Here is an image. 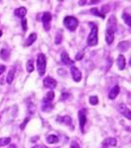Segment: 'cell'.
Returning <instances> with one entry per match:
<instances>
[{
    "instance_id": "cell-1",
    "label": "cell",
    "mask_w": 131,
    "mask_h": 148,
    "mask_svg": "<svg viewBox=\"0 0 131 148\" xmlns=\"http://www.w3.org/2000/svg\"><path fill=\"white\" fill-rule=\"evenodd\" d=\"M63 25L65 26L69 31L73 32V31H75L76 29H77L78 25H79V21H78L77 18L73 17V16H66V17L64 18Z\"/></svg>"
},
{
    "instance_id": "cell-2",
    "label": "cell",
    "mask_w": 131,
    "mask_h": 148,
    "mask_svg": "<svg viewBox=\"0 0 131 148\" xmlns=\"http://www.w3.org/2000/svg\"><path fill=\"white\" fill-rule=\"evenodd\" d=\"M46 56L44 53H40L38 56L37 59V68L39 71L40 76H44L46 73Z\"/></svg>"
},
{
    "instance_id": "cell-3",
    "label": "cell",
    "mask_w": 131,
    "mask_h": 148,
    "mask_svg": "<svg viewBox=\"0 0 131 148\" xmlns=\"http://www.w3.org/2000/svg\"><path fill=\"white\" fill-rule=\"evenodd\" d=\"M98 27L96 25L93 24V28L91 30V33L90 35L88 36V39H87V44L91 47H95L98 45Z\"/></svg>"
},
{
    "instance_id": "cell-4",
    "label": "cell",
    "mask_w": 131,
    "mask_h": 148,
    "mask_svg": "<svg viewBox=\"0 0 131 148\" xmlns=\"http://www.w3.org/2000/svg\"><path fill=\"white\" fill-rule=\"evenodd\" d=\"M51 14L49 12H44L42 14V24H44V27L46 29V31H49L50 29V21H51Z\"/></svg>"
},
{
    "instance_id": "cell-5",
    "label": "cell",
    "mask_w": 131,
    "mask_h": 148,
    "mask_svg": "<svg viewBox=\"0 0 131 148\" xmlns=\"http://www.w3.org/2000/svg\"><path fill=\"white\" fill-rule=\"evenodd\" d=\"M117 110L121 114H123V116L127 119V120H131L130 110H129V108H127V106H126L125 104H119L117 107Z\"/></svg>"
},
{
    "instance_id": "cell-6",
    "label": "cell",
    "mask_w": 131,
    "mask_h": 148,
    "mask_svg": "<svg viewBox=\"0 0 131 148\" xmlns=\"http://www.w3.org/2000/svg\"><path fill=\"white\" fill-rule=\"evenodd\" d=\"M87 123V112L86 110H80L79 112V125L82 132H84V126Z\"/></svg>"
},
{
    "instance_id": "cell-7",
    "label": "cell",
    "mask_w": 131,
    "mask_h": 148,
    "mask_svg": "<svg viewBox=\"0 0 131 148\" xmlns=\"http://www.w3.org/2000/svg\"><path fill=\"white\" fill-rule=\"evenodd\" d=\"M57 85V82L54 78L52 77H46L44 79V86L46 88H48V89H54Z\"/></svg>"
},
{
    "instance_id": "cell-8",
    "label": "cell",
    "mask_w": 131,
    "mask_h": 148,
    "mask_svg": "<svg viewBox=\"0 0 131 148\" xmlns=\"http://www.w3.org/2000/svg\"><path fill=\"white\" fill-rule=\"evenodd\" d=\"M70 70H71V74H72L73 80L75 82H80L81 79H82V73H81V71L77 67H75V66H72Z\"/></svg>"
},
{
    "instance_id": "cell-9",
    "label": "cell",
    "mask_w": 131,
    "mask_h": 148,
    "mask_svg": "<svg viewBox=\"0 0 131 148\" xmlns=\"http://www.w3.org/2000/svg\"><path fill=\"white\" fill-rule=\"evenodd\" d=\"M116 139L115 138H113V137H108L106 139H104L103 141V147L106 148V147H114L116 146Z\"/></svg>"
},
{
    "instance_id": "cell-10",
    "label": "cell",
    "mask_w": 131,
    "mask_h": 148,
    "mask_svg": "<svg viewBox=\"0 0 131 148\" xmlns=\"http://www.w3.org/2000/svg\"><path fill=\"white\" fill-rule=\"evenodd\" d=\"M116 63H117L118 69H119V70H123V69L125 68V66H126V60H125L124 56L119 54L118 57H117V61H116Z\"/></svg>"
},
{
    "instance_id": "cell-11",
    "label": "cell",
    "mask_w": 131,
    "mask_h": 148,
    "mask_svg": "<svg viewBox=\"0 0 131 148\" xmlns=\"http://www.w3.org/2000/svg\"><path fill=\"white\" fill-rule=\"evenodd\" d=\"M57 123H64V125H71L72 123V119L70 118L69 116H58L56 119Z\"/></svg>"
},
{
    "instance_id": "cell-12",
    "label": "cell",
    "mask_w": 131,
    "mask_h": 148,
    "mask_svg": "<svg viewBox=\"0 0 131 148\" xmlns=\"http://www.w3.org/2000/svg\"><path fill=\"white\" fill-rule=\"evenodd\" d=\"M118 94H119V87H118V86H114V87L108 93V98L111 100H113L117 97Z\"/></svg>"
},
{
    "instance_id": "cell-13",
    "label": "cell",
    "mask_w": 131,
    "mask_h": 148,
    "mask_svg": "<svg viewBox=\"0 0 131 148\" xmlns=\"http://www.w3.org/2000/svg\"><path fill=\"white\" fill-rule=\"evenodd\" d=\"M60 57H61V61H62V63L66 64V65H67V64H72L73 62H74V61L70 59V57H69L68 53L66 51H63L62 53H61Z\"/></svg>"
},
{
    "instance_id": "cell-14",
    "label": "cell",
    "mask_w": 131,
    "mask_h": 148,
    "mask_svg": "<svg viewBox=\"0 0 131 148\" xmlns=\"http://www.w3.org/2000/svg\"><path fill=\"white\" fill-rule=\"evenodd\" d=\"M14 13L19 18H24L26 16V14H27V9L25 7H19V8H17L14 11Z\"/></svg>"
},
{
    "instance_id": "cell-15",
    "label": "cell",
    "mask_w": 131,
    "mask_h": 148,
    "mask_svg": "<svg viewBox=\"0 0 131 148\" xmlns=\"http://www.w3.org/2000/svg\"><path fill=\"white\" fill-rule=\"evenodd\" d=\"M37 34L35 33H32L30 36H29V38L27 40H26V42H25V46L26 47H30V46H32L33 44L35 42V40H37Z\"/></svg>"
},
{
    "instance_id": "cell-16",
    "label": "cell",
    "mask_w": 131,
    "mask_h": 148,
    "mask_svg": "<svg viewBox=\"0 0 131 148\" xmlns=\"http://www.w3.org/2000/svg\"><path fill=\"white\" fill-rule=\"evenodd\" d=\"M54 96H55L54 92L53 91H49L46 94V96L44 98V100H42V103H51L52 100L54 99Z\"/></svg>"
},
{
    "instance_id": "cell-17",
    "label": "cell",
    "mask_w": 131,
    "mask_h": 148,
    "mask_svg": "<svg viewBox=\"0 0 131 148\" xmlns=\"http://www.w3.org/2000/svg\"><path fill=\"white\" fill-rule=\"evenodd\" d=\"M129 47H130V42H121L118 44V49H119L121 51H128Z\"/></svg>"
},
{
    "instance_id": "cell-18",
    "label": "cell",
    "mask_w": 131,
    "mask_h": 148,
    "mask_svg": "<svg viewBox=\"0 0 131 148\" xmlns=\"http://www.w3.org/2000/svg\"><path fill=\"white\" fill-rule=\"evenodd\" d=\"M58 141H59V138L55 134H50L46 137V142L49 143V144H54V143H57Z\"/></svg>"
},
{
    "instance_id": "cell-19",
    "label": "cell",
    "mask_w": 131,
    "mask_h": 148,
    "mask_svg": "<svg viewBox=\"0 0 131 148\" xmlns=\"http://www.w3.org/2000/svg\"><path fill=\"white\" fill-rule=\"evenodd\" d=\"M53 109V105L51 103H42V112H50Z\"/></svg>"
},
{
    "instance_id": "cell-20",
    "label": "cell",
    "mask_w": 131,
    "mask_h": 148,
    "mask_svg": "<svg viewBox=\"0 0 131 148\" xmlns=\"http://www.w3.org/2000/svg\"><path fill=\"white\" fill-rule=\"evenodd\" d=\"M14 76H15V70H14V69H11V70L9 71L8 75H7V78H6L7 84H11V83L13 82Z\"/></svg>"
},
{
    "instance_id": "cell-21",
    "label": "cell",
    "mask_w": 131,
    "mask_h": 148,
    "mask_svg": "<svg viewBox=\"0 0 131 148\" xmlns=\"http://www.w3.org/2000/svg\"><path fill=\"white\" fill-rule=\"evenodd\" d=\"M9 56H10V52L7 49H2L1 51H0V57H1L2 59H8Z\"/></svg>"
},
{
    "instance_id": "cell-22",
    "label": "cell",
    "mask_w": 131,
    "mask_h": 148,
    "mask_svg": "<svg viewBox=\"0 0 131 148\" xmlns=\"http://www.w3.org/2000/svg\"><path fill=\"white\" fill-rule=\"evenodd\" d=\"M27 71L29 73H31V72H33L34 71V69H35V67H34V61H33V59H29L28 60V62H27Z\"/></svg>"
},
{
    "instance_id": "cell-23",
    "label": "cell",
    "mask_w": 131,
    "mask_h": 148,
    "mask_svg": "<svg viewBox=\"0 0 131 148\" xmlns=\"http://www.w3.org/2000/svg\"><path fill=\"white\" fill-rule=\"evenodd\" d=\"M11 142V138L10 137H2L0 138V146H5L8 145Z\"/></svg>"
},
{
    "instance_id": "cell-24",
    "label": "cell",
    "mask_w": 131,
    "mask_h": 148,
    "mask_svg": "<svg viewBox=\"0 0 131 148\" xmlns=\"http://www.w3.org/2000/svg\"><path fill=\"white\" fill-rule=\"evenodd\" d=\"M91 13L94 14V15L98 16V17H101L102 19L104 18V15H103V14H102L101 12L99 11V9H98V8H92L91 9Z\"/></svg>"
},
{
    "instance_id": "cell-25",
    "label": "cell",
    "mask_w": 131,
    "mask_h": 148,
    "mask_svg": "<svg viewBox=\"0 0 131 148\" xmlns=\"http://www.w3.org/2000/svg\"><path fill=\"white\" fill-rule=\"evenodd\" d=\"M122 18H123V20L125 21V23L127 24V25L130 27V26H131V16L129 15V14H127V13L123 14Z\"/></svg>"
},
{
    "instance_id": "cell-26",
    "label": "cell",
    "mask_w": 131,
    "mask_h": 148,
    "mask_svg": "<svg viewBox=\"0 0 131 148\" xmlns=\"http://www.w3.org/2000/svg\"><path fill=\"white\" fill-rule=\"evenodd\" d=\"M61 42H62V32H58L55 37V44L59 45Z\"/></svg>"
},
{
    "instance_id": "cell-27",
    "label": "cell",
    "mask_w": 131,
    "mask_h": 148,
    "mask_svg": "<svg viewBox=\"0 0 131 148\" xmlns=\"http://www.w3.org/2000/svg\"><path fill=\"white\" fill-rule=\"evenodd\" d=\"M90 104L93 105V106H95V105H98V103H99V100H98V97L97 96H92L90 97Z\"/></svg>"
},
{
    "instance_id": "cell-28",
    "label": "cell",
    "mask_w": 131,
    "mask_h": 148,
    "mask_svg": "<svg viewBox=\"0 0 131 148\" xmlns=\"http://www.w3.org/2000/svg\"><path fill=\"white\" fill-rule=\"evenodd\" d=\"M84 53H85L84 51H81L78 52L75 56V60H81V59L83 58V56H84Z\"/></svg>"
},
{
    "instance_id": "cell-29",
    "label": "cell",
    "mask_w": 131,
    "mask_h": 148,
    "mask_svg": "<svg viewBox=\"0 0 131 148\" xmlns=\"http://www.w3.org/2000/svg\"><path fill=\"white\" fill-rule=\"evenodd\" d=\"M29 121H30V118H26V119H25V121H23V123L20 125V128H21V130H24V128H25V126L27 125V123H29Z\"/></svg>"
},
{
    "instance_id": "cell-30",
    "label": "cell",
    "mask_w": 131,
    "mask_h": 148,
    "mask_svg": "<svg viewBox=\"0 0 131 148\" xmlns=\"http://www.w3.org/2000/svg\"><path fill=\"white\" fill-rule=\"evenodd\" d=\"M22 27H23V30L25 31H27V29H28V27H27V20L26 19H23L22 20Z\"/></svg>"
},
{
    "instance_id": "cell-31",
    "label": "cell",
    "mask_w": 131,
    "mask_h": 148,
    "mask_svg": "<svg viewBox=\"0 0 131 148\" xmlns=\"http://www.w3.org/2000/svg\"><path fill=\"white\" fill-rule=\"evenodd\" d=\"M71 148H80L79 143L76 142V141H73L72 143H71Z\"/></svg>"
},
{
    "instance_id": "cell-32",
    "label": "cell",
    "mask_w": 131,
    "mask_h": 148,
    "mask_svg": "<svg viewBox=\"0 0 131 148\" xmlns=\"http://www.w3.org/2000/svg\"><path fill=\"white\" fill-rule=\"evenodd\" d=\"M6 70V66L5 65H0V75Z\"/></svg>"
},
{
    "instance_id": "cell-33",
    "label": "cell",
    "mask_w": 131,
    "mask_h": 148,
    "mask_svg": "<svg viewBox=\"0 0 131 148\" xmlns=\"http://www.w3.org/2000/svg\"><path fill=\"white\" fill-rule=\"evenodd\" d=\"M68 96H69V94H68V93L62 92V98H61V100H62V101H64V100H65L66 98H67Z\"/></svg>"
},
{
    "instance_id": "cell-34",
    "label": "cell",
    "mask_w": 131,
    "mask_h": 148,
    "mask_svg": "<svg viewBox=\"0 0 131 148\" xmlns=\"http://www.w3.org/2000/svg\"><path fill=\"white\" fill-rule=\"evenodd\" d=\"M86 3H87V1H85V0H84V1H79L80 5H82V4H86Z\"/></svg>"
},
{
    "instance_id": "cell-35",
    "label": "cell",
    "mask_w": 131,
    "mask_h": 148,
    "mask_svg": "<svg viewBox=\"0 0 131 148\" xmlns=\"http://www.w3.org/2000/svg\"><path fill=\"white\" fill-rule=\"evenodd\" d=\"M8 148H17V147H16V145H15V144H11Z\"/></svg>"
},
{
    "instance_id": "cell-36",
    "label": "cell",
    "mask_w": 131,
    "mask_h": 148,
    "mask_svg": "<svg viewBox=\"0 0 131 148\" xmlns=\"http://www.w3.org/2000/svg\"><path fill=\"white\" fill-rule=\"evenodd\" d=\"M32 148H40V146H38V145H37V146H34V147H32Z\"/></svg>"
},
{
    "instance_id": "cell-37",
    "label": "cell",
    "mask_w": 131,
    "mask_h": 148,
    "mask_svg": "<svg viewBox=\"0 0 131 148\" xmlns=\"http://www.w3.org/2000/svg\"><path fill=\"white\" fill-rule=\"evenodd\" d=\"M1 36H2V32L0 31V37H1Z\"/></svg>"
},
{
    "instance_id": "cell-38",
    "label": "cell",
    "mask_w": 131,
    "mask_h": 148,
    "mask_svg": "<svg viewBox=\"0 0 131 148\" xmlns=\"http://www.w3.org/2000/svg\"><path fill=\"white\" fill-rule=\"evenodd\" d=\"M42 148H48V147H46V146H44V147H42Z\"/></svg>"
}]
</instances>
